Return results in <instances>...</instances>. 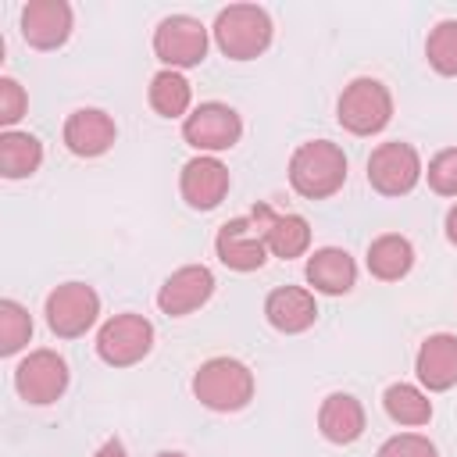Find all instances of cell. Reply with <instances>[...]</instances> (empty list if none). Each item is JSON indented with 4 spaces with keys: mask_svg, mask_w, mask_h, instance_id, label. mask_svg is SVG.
Masks as SVG:
<instances>
[{
    "mask_svg": "<svg viewBox=\"0 0 457 457\" xmlns=\"http://www.w3.org/2000/svg\"><path fill=\"white\" fill-rule=\"evenodd\" d=\"M100 314V296L86 282H64L46 296V325L61 339H75L86 328H93Z\"/></svg>",
    "mask_w": 457,
    "mask_h": 457,
    "instance_id": "10",
    "label": "cell"
},
{
    "mask_svg": "<svg viewBox=\"0 0 457 457\" xmlns=\"http://www.w3.org/2000/svg\"><path fill=\"white\" fill-rule=\"evenodd\" d=\"M411 264H414V246H411V239H403L396 232H386L368 246V271L382 282L403 278L411 271Z\"/></svg>",
    "mask_w": 457,
    "mask_h": 457,
    "instance_id": "21",
    "label": "cell"
},
{
    "mask_svg": "<svg viewBox=\"0 0 457 457\" xmlns=\"http://www.w3.org/2000/svg\"><path fill=\"white\" fill-rule=\"evenodd\" d=\"M154 54L171 68H193L207 57V29L193 14H168L154 32Z\"/></svg>",
    "mask_w": 457,
    "mask_h": 457,
    "instance_id": "7",
    "label": "cell"
},
{
    "mask_svg": "<svg viewBox=\"0 0 457 457\" xmlns=\"http://www.w3.org/2000/svg\"><path fill=\"white\" fill-rule=\"evenodd\" d=\"M157 457H186V453H179V450H164V453H157Z\"/></svg>",
    "mask_w": 457,
    "mask_h": 457,
    "instance_id": "32",
    "label": "cell"
},
{
    "mask_svg": "<svg viewBox=\"0 0 457 457\" xmlns=\"http://www.w3.org/2000/svg\"><path fill=\"white\" fill-rule=\"evenodd\" d=\"M307 282L318 289V293H328V296H339V293H350L353 282H357V264L346 250L339 246H321L307 257Z\"/></svg>",
    "mask_w": 457,
    "mask_h": 457,
    "instance_id": "20",
    "label": "cell"
},
{
    "mask_svg": "<svg viewBox=\"0 0 457 457\" xmlns=\"http://www.w3.org/2000/svg\"><path fill=\"white\" fill-rule=\"evenodd\" d=\"M32 336V318L18 300H0V353H18Z\"/></svg>",
    "mask_w": 457,
    "mask_h": 457,
    "instance_id": "26",
    "label": "cell"
},
{
    "mask_svg": "<svg viewBox=\"0 0 457 457\" xmlns=\"http://www.w3.org/2000/svg\"><path fill=\"white\" fill-rule=\"evenodd\" d=\"M264 318L271 328L286 332V336H296V332H307L318 318V303H314V293L303 289V286H278L268 293L264 300Z\"/></svg>",
    "mask_w": 457,
    "mask_h": 457,
    "instance_id": "17",
    "label": "cell"
},
{
    "mask_svg": "<svg viewBox=\"0 0 457 457\" xmlns=\"http://www.w3.org/2000/svg\"><path fill=\"white\" fill-rule=\"evenodd\" d=\"M193 396L211 411H243L253 400V371L236 357H211L193 375Z\"/></svg>",
    "mask_w": 457,
    "mask_h": 457,
    "instance_id": "2",
    "label": "cell"
},
{
    "mask_svg": "<svg viewBox=\"0 0 457 457\" xmlns=\"http://www.w3.org/2000/svg\"><path fill=\"white\" fill-rule=\"evenodd\" d=\"M93 457H129V453H125V446H121L118 439H107V443H104V446H100Z\"/></svg>",
    "mask_w": 457,
    "mask_h": 457,
    "instance_id": "30",
    "label": "cell"
},
{
    "mask_svg": "<svg viewBox=\"0 0 457 457\" xmlns=\"http://www.w3.org/2000/svg\"><path fill=\"white\" fill-rule=\"evenodd\" d=\"M25 89L14 79H0V125H14L25 114Z\"/></svg>",
    "mask_w": 457,
    "mask_h": 457,
    "instance_id": "29",
    "label": "cell"
},
{
    "mask_svg": "<svg viewBox=\"0 0 457 457\" xmlns=\"http://www.w3.org/2000/svg\"><path fill=\"white\" fill-rule=\"evenodd\" d=\"M446 239L457 246V204L446 211Z\"/></svg>",
    "mask_w": 457,
    "mask_h": 457,
    "instance_id": "31",
    "label": "cell"
},
{
    "mask_svg": "<svg viewBox=\"0 0 457 457\" xmlns=\"http://www.w3.org/2000/svg\"><path fill=\"white\" fill-rule=\"evenodd\" d=\"M189 100H193V89L179 71L164 68L150 79V107L161 118H182L189 111Z\"/></svg>",
    "mask_w": 457,
    "mask_h": 457,
    "instance_id": "24",
    "label": "cell"
},
{
    "mask_svg": "<svg viewBox=\"0 0 457 457\" xmlns=\"http://www.w3.org/2000/svg\"><path fill=\"white\" fill-rule=\"evenodd\" d=\"M250 218H253V225L261 228L268 250H271L275 257H282V261L300 257V253L311 246V225H307V218H300V214H275L268 204H257V207L250 211Z\"/></svg>",
    "mask_w": 457,
    "mask_h": 457,
    "instance_id": "16",
    "label": "cell"
},
{
    "mask_svg": "<svg viewBox=\"0 0 457 457\" xmlns=\"http://www.w3.org/2000/svg\"><path fill=\"white\" fill-rule=\"evenodd\" d=\"M346 182V154L328 139L300 143L289 157V186L307 200H325Z\"/></svg>",
    "mask_w": 457,
    "mask_h": 457,
    "instance_id": "1",
    "label": "cell"
},
{
    "mask_svg": "<svg viewBox=\"0 0 457 457\" xmlns=\"http://www.w3.org/2000/svg\"><path fill=\"white\" fill-rule=\"evenodd\" d=\"M414 371H418V378H421L425 389H432V393L450 389L457 382V336H450V332L428 336L418 346Z\"/></svg>",
    "mask_w": 457,
    "mask_h": 457,
    "instance_id": "18",
    "label": "cell"
},
{
    "mask_svg": "<svg viewBox=\"0 0 457 457\" xmlns=\"http://www.w3.org/2000/svg\"><path fill=\"white\" fill-rule=\"evenodd\" d=\"M428 186L439 193V196H457V146H446L439 150L432 161H428Z\"/></svg>",
    "mask_w": 457,
    "mask_h": 457,
    "instance_id": "27",
    "label": "cell"
},
{
    "mask_svg": "<svg viewBox=\"0 0 457 457\" xmlns=\"http://www.w3.org/2000/svg\"><path fill=\"white\" fill-rule=\"evenodd\" d=\"M318 428H321V436L328 443H339V446L361 439V432H364L361 400L350 396V393H328L321 400V407H318Z\"/></svg>",
    "mask_w": 457,
    "mask_h": 457,
    "instance_id": "19",
    "label": "cell"
},
{
    "mask_svg": "<svg viewBox=\"0 0 457 457\" xmlns=\"http://www.w3.org/2000/svg\"><path fill=\"white\" fill-rule=\"evenodd\" d=\"M336 118L353 136L382 132L389 125V118H393V96H389V89L378 79H353L339 93Z\"/></svg>",
    "mask_w": 457,
    "mask_h": 457,
    "instance_id": "4",
    "label": "cell"
},
{
    "mask_svg": "<svg viewBox=\"0 0 457 457\" xmlns=\"http://www.w3.org/2000/svg\"><path fill=\"white\" fill-rule=\"evenodd\" d=\"M211 293H214V275H211V268H204V264H186V268H179V271H171V275L164 278V286L157 289V307H161L164 314H171V318H182V314L204 307V303L211 300Z\"/></svg>",
    "mask_w": 457,
    "mask_h": 457,
    "instance_id": "12",
    "label": "cell"
},
{
    "mask_svg": "<svg viewBox=\"0 0 457 457\" xmlns=\"http://www.w3.org/2000/svg\"><path fill=\"white\" fill-rule=\"evenodd\" d=\"M375 457H439L432 439L428 436H418V432H400V436H389Z\"/></svg>",
    "mask_w": 457,
    "mask_h": 457,
    "instance_id": "28",
    "label": "cell"
},
{
    "mask_svg": "<svg viewBox=\"0 0 457 457\" xmlns=\"http://www.w3.org/2000/svg\"><path fill=\"white\" fill-rule=\"evenodd\" d=\"M421 179V157L411 143H378L368 157V182L382 196H403Z\"/></svg>",
    "mask_w": 457,
    "mask_h": 457,
    "instance_id": "5",
    "label": "cell"
},
{
    "mask_svg": "<svg viewBox=\"0 0 457 457\" xmlns=\"http://www.w3.org/2000/svg\"><path fill=\"white\" fill-rule=\"evenodd\" d=\"M214 250H218V261L232 271H257L268 261V243L250 214L228 218L214 236Z\"/></svg>",
    "mask_w": 457,
    "mask_h": 457,
    "instance_id": "11",
    "label": "cell"
},
{
    "mask_svg": "<svg viewBox=\"0 0 457 457\" xmlns=\"http://www.w3.org/2000/svg\"><path fill=\"white\" fill-rule=\"evenodd\" d=\"M14 389L25 403L46 407L61 400L68 389V364L57 350H32L18 368H14Z\"/></svg>",
    "mask_w": 457,
    "mask_h": 457,
    "instance_id": "9",
    "label": "cell"
},
{
    "mask_svg": "<svg viewBox=\"0 0 457 457\" xmlns=\"http://www.w3.org/2000/svg\"><path fill=\"white\" fill-rule=\"evenodd\" d=\"M21 36L36 50H57L71 36V7L64 0H29L21 7Z\"/></svg>",
    "mask_w": 457,
    "mask_h": 457,
    "instance_id": "14",
    "label": "cell"
},
{
    "mask_svg": "<svg viewBox=\"0 0 457 457\" xmlns=\"http://www.w3.org/2000/svg\"><path fill=\"white\" fill-rule=\"evenodd\" d=\"M425 57L439 75H457V18H446L428 32Z\"/></svg>",
    "mask_w": 457,
    "mask_h": 457,
    "instance_id": "25",
    "label": "cell"
},
{
    "mask_svg": "<svg viewBox=\"0 0 457 457\" xmlns=\"http://www.w3.org/2000/svg\"><path fill=\"white\" fill-rule=\"evenodd\" d=\"M382 407L396 425H428V418H432L428 396L411 382H393L382 396Z\"/></svg>",
    "mask_w": 457,
    "mask_h": 457,
    "instance_id": "23",
    "label": "cell"
},
{
    "mask_svg": "<svg viewBox=\"0 0 457 457\" xmlns=\"http://www.w3.org/2000/svg\"><path fill=\"white\" fill-rule=\"evenodd\" d=\"M154 346V325L143 314H114L96 332V353L111 368H129L143 361Z\"/></svg>",
    "mask_w": 457,
    "mask_h": 457,
    "instance_id": "6",
    "label": "cell"
},
{
    "mask_svg": "<svg viewBox=\"0 0 457 457\" xmlns=\"http://www.w3.org/2000/svg\"><path fill=\"white\" fill-rule=\"evenodd\" d=\"M43 164V143L29 132H4L0 136V171L4 179H25Z\"/></svg>",
    "mask_w": 457,
    "mask_h": 457,
    "instance_id": "22",
    "label": "cell"
},
{
    "mask_svg": "<svg viewBox=\"0 0 457 457\" xmlns=\"http://www.w3.org/2000/svg\"><path fill=\"white\" fill-rule=\"evenodd\" d=\"M114 118L100 107H79L68 114L64 121V146L75 154V157H100L114 146Z\"/></svg>",
    "mask_w": 457,
    "mask_h": 457,
    "instance_id": "15",
    "label": "cell"
},
{
    "mask_svg": "<svg viewBox=\"0 0 457 457\" xmlns=\"http://www.w3.org/2000/svg\"><path fill=\"white\" fill-rule=\"evenodd\" d=\"M243 136V121L239 114L228 107V104H218V100H207L200 104L193 114H186L182 121V139L200 150V154H218V150H228L236 146Z\"/></svg>",
    "mask_w": 457,
    "mask_h": 457,
    "instance_id": "8",
    "label": "cell"
},
{
    "mask_svg": "<svg viewBox=\"0 0 457 457\" xmlns=\"http://www.w3.org/2000/svg\"><path fill=\"white\" fill-rule=\"evenodd\" d=\"M179 189H182V200L193 207V211H211L225 200L228 193V168L211 157V154H200L193 161L182 164V179H179Z\"/></svg>",
    "mask_w": 457,
    "mask_h": 457,
    "instance_id": "13",
    "label": "cell"
},
{
    "mask_svg": "<svg viewBox=\"0 0 457 457\" xmlns=\"http://www.w3.org/2000/svg\"><path fill=\"white\" fill-rule=\"evenodd\" d=\"M214 43L232 61L261 57L271 43V18L257 4H232L214 18Z\"/></svg>",
    "mask_w": 457,
    "mask_h": 457,
    "instance_id": "3",
    "label": "cell"
}]
</instances>
